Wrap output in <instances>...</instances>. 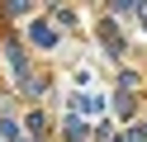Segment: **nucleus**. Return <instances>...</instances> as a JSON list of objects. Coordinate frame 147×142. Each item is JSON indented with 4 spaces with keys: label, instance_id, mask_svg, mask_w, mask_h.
Segmentation results:
<instances>
[{
    "label": "nucleus",
    "instance_id": "f257e3e1",
    "mask_svg": "<svg viewBox=\"0 0 147 142\" xmlns=\"http://www.w3.org/2000/svg\"><path fill=\"white\" fill-rule=\"evenodd\" d=\"M67 137L81 142V137H86V123H81V118H67Z\"/></svg>",
    "mask_w": 147,
    "mask_h": 142
}]
</instances>
